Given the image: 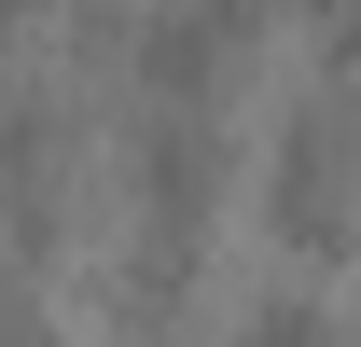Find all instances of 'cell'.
<instances>
[{
  "label": "cell",
  "mask_w": 361,
  "mask_h": 347,
  "mask_svg": "<svg viewBox=\"0 0 361 347\" xmlns=\"http://www.w3.org/2000/svg\"><path fill=\"white\" fill-rule=\"evenodd\" d=\"M250 28H264V0H180L167 28L139 42V70L167 97H209V84H236V56H250Z\"/></svg>",
  "instance_id": "7a4b0ae2"
},
{
  "label": "cell",
  "mask_w": 361,
  "mask_h": 347,
  "mask_svg": "<svg viewBox=\"0 0 361 347\" xmlns=\"http://www.w3.org/2000/svg\"><path fill=\"white\" fill-rule=\"evenodd\" d=\"M236 347H334V305H306V292H264L250 319H236Z\"/></svg>",
  "instance_id": "3957f363"
},
{
  "label": "cell",
  "mask_w": 361,
  "mask_h": 347,
  "mask_svg": "<svg viewBox=\"0 0 361 347\" xmlns=\"http://www.w3.org/2000/svg\"><path fill=\"white\" fill-rule=\"evenodd\" d=\"M0 347H70V334H56V319H0Z\"/></svg>",
  "instance_id": "277c9868"
},
{
  "label": "cell",
  "mask_w": 361,
  "mask_h": 347,
  "mask_svg": "<svg viewBox=\"0 0 361 347\" xmlns=\"http://www.w3.org/2000/svg\"><path fill=\"white\" fill-rule=\"evenodd\" d=\"M14 28H28V0H0V42H14Z\"/></svg>",
  "instance_id": "5b68a950"
},
{
  "label": "cell",
  "mask_w": 361,
  "mask_h": 347,
  "mask_svg": "<svg viewBox=\"0 0 361 347\" xmlns=\"http://www.w3.org/2000/svg\"><path fill=\"white\" fill-rule=\"evenodd\" d=\"M264 222L278 250H348V139H334V111H292L278 126V167H264Z\"/></svg>",
  "instance_id": "6da1fadb"
}]
</instances>
